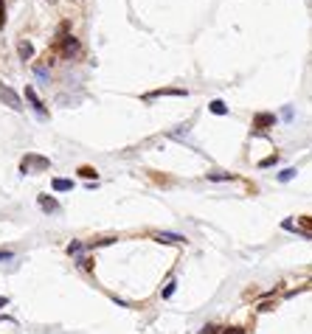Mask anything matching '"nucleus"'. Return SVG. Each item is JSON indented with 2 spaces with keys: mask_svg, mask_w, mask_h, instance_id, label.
Instances as JSON below:
<instances>
[{
  "mask_svg": "<svg viewBox=\"0 0 312 334\" xmlns=\"http://www.w3.org/2000/svg\"><path fill=\"white\" fill-rule=\"evenodd\" d=\"M51 166V160L42 155H25L23 160H20V171L23 174H31V169H48Z\"/></svg>",
  "mask_w": 312,
  "mask_h": 334,
  "instance_id": "f257e3e1",
  "label": "nucleus"
},
{
  "mask_svg": "<svg viewBox=\"0 0 312 334\" xmlns=\"http://www.w3.org/2000/svg\"><path fill=\"white\" fill-rule=\"evenodd\" d=\"M0 101H3L6 107H11L14 112H20V110H23V101H20V96H17L14 90L6 85V82H0Z\"/></svg>",
  "mask_w": 312,
  "mask_h": 334,
  "instance_id": "f03ea898",
  "label": "nucleus"
},
{
  "mask_svg": "<svg viewBox=\"0 0 312 334\" xmlns=\"http://www.w3.org/2000/svg\"><path fill=\"white\" fill-rule=\"evenodd\" d=\"M59 51H62L65 59H73V56L82 51V45H79L76 37H62V42H59Z\"/></svg>",
  "mask_w": 312,
  "mask_h": 334,
  "instance_id": "7ed1b4c3",
  "label": "nucleus"
},
{
  "mask_svg": "<svg viewBox=\"0 0 312 334\" xmlns=\"http://www.w3.org/2000/svg\"><path fill=\"white\" fill-rule=\"evenodd\" d=\"M276 124V115L273 112H259L256 118H253V132H267V129H270V126Z\"/></svg>",
  "mask_w": 312,
  "mask_h": 334,
  "instance_id": "20e7f679",
  "label": "nucleus"
},
{
  "mask_svg": "<svg viewBox=\"0 0 312 334\" xmlns=\"http://www.w3.org/2000/svg\"><path fill=\"white\" fill-rule=\"evenodd\" d=\"M25 99H28V104L34 107V112H37L39 118H48V110H45V104L39 101V96H37V90H34V87H25Z\"/></svg>",
  "mask_w": 312,
  "mask_h": 334,
  "instance_id": "39448f33",
  "label": "nucleus"
},
{
  "mask_svg": "<svg viewBox=\"0 0 312 334\" xmlns=\"http://www.w3.org/2000/svg\"><path fill=\"white\" fill-rule=\"evenodd\" d=\"M37 205L45 214H59V200H54L51 194H37Z\"/></svg>",
  "mask_w": 312,
  "mask_h": 334,
  "instance_id": "423d86ee",
  "label": "nucleus"
},
{
  "mask_svg": "<svg viewBox=\"0 0 312 334\" xmlns=\"http://www.w3.org/2000/svg\"><path fill=\"white\" fill-rule=\"evenodd\" d=\"M155 239L157 241H163V244H172V241H174V244H186V236H180V233H169V230H157V233H155Z\"/></svg>",
  "mask_w": 312,
  "mask_h": 334,
  "instance_id": "0eeeda50",
  "label": "nucleus"
},
{
  "mask_svg": "<svg viewBox=\"0 0 312 334\" xmlns=\"http://www.w3.org/2000/svg\"><path fill=\"white\" fill-rule=\"evenodd\" d=\"M163 96H186V90H180V87H160V90H155V93H147L144 99L152 101V99H163Z\"/></svg>",
  "mask_w": 312,
  "mask_h": 334,
  "instance_id": "6e6552de",
  "label": "nucleus"
},
{
  "mask_svg": "<svg viewBox=\"0 0 312 334\" xmlns=\"http://www.w3.org/2000/svg\"><path fill=\"white\" fill-rule=\"evenodd\" d=\"M205 180H211V183H234L236 174H234V171H208Z\"/></svg>",
  "mask_w": 312,
  "mask_h": 334,
  "instance_id": "1a4fd4ad",
  "label": "nucleus"
},
{
  "mask_svg": "<svg viewBox=\"0 0 312 334\" xmlns=\"http://www.w3.org/2000/svg\"><path fill=\"white\" fill-rule=\"evenodd\" d=\"M17 54H20V59L28 62V59L34 56V45L28 42V39H20V42H17Z\"/></svg>",
  "mask_w": 312,
  "mask_h": 334,
  "instance_id": "9d476101",
  "label": "nucleus"
},
{
  "mask_svg": "<svg viewBox=\"0 0 312 334\" xmlns=\"http://www.w3.org/2000/svg\"><path fill=\"white\" fill-rule=\"evenodd\" d=\"M51 188H54V191H70V188H73V180H68V177H54V180H51Z\"/></svg>",
  "mask_w": 312,
  "mask_h": 334,
  "instance_id": "9b49d317",
  "label": "nucleus"
},
{
  "mask_svg": "<svg viewBox=\"0 0 312 334\" xmlns=\"http://www.w3.org/2000/svg\"><path fill=\"white\" fill-rule=\"evenodd\" d=\"M76 174H79V177H85V180H90V183H96V180H99V171H96L93 166H79Z\"/></svg>",
  "mask_w": 312,
  "mask_h": 334,
  "instance_id": "f8f14e48",
  "label": "nucleus"
},
{
  "mask_svg": "<svg viewBox=\"0 0 312 334\" xmlns=\"http://www.w3.org/2000/svg\"><path fill=\"white\" fill-rule=\"evenodd\" d=\"M298 222H301V225H298V233L307 236V239H312V219L310 217H301Z\"/></svg>",
  "mask_w": 312,
  "mask_h": 334,
  "instance_id": "ddd939ff",
  "label": "nucleus"
},
{
  "mask_svg": "<svg viewBox=\"0 0 312 334\" xmlns=\"http://www.w3.org/2000/svg\"><path fill=\"white\" fill-rule=\"evenodd\" d=\"M174 292H177V281H174V275H172V278L166 281V287H163V292H160V298H163V301H169Z\"/></svg>",
  "mask_w": 312,
  "mask_h": 334,
  "instance_id": "4468645a",
  "label": "nucleus"
},
{
  "mask_svg": "<svg viewBox=\"0 0 312 334\" xmlns=\"http://www.w3.org/2000/svg\"><path fill=\"white\" fill-rule=\"evenodd\" d=\"M208 110L214 112V115H228V107H225V101H219V99H214L208 104Z\"/></svg>",
  "mask_w": 312,
  "mask_h": 334,
  "instance_id": "2eb2a0df",
  "label": "nucleus"
},
{
  "mask_svg": "<svg viewBox=\"0 0 312 334\" xmlns=\"http://www.w3.org/2000/svg\"><path fill=\"white\" fill-rule=\"evenodd\" d=\"M113 241H116V236H104V239H93L90 244H85V247H107Z\"/></svg>",
  "mask_w": 312,
  "mask_h": 334,
  "instance_id": "dca6fc26",
  "label": "nucleus"
},
{
  "mask_svg": "<svg viewBox=\"0 0 312 334\" xmlns=\"http://www.w3.org/2000/svg\"><path fill=\"white\" fill-rule=\"evenodd\" d=\"M76 267H79V270H85V272H90V270H93V258H79V261H76Z\"/></svg>",
  "mask_w": 312,
  "mask_h": 334,
  "instance_id": "f3484780",
  "label": "nucleus"
},
{
  "mask_svg": "<svg viewBox=\"0 0 312 334\" xmlns=\"http://www.w3.org/2000/svg\"><path fill=\"white\" fill-rule=\"evenodd\" d=\"M219 332H222V326H217V323H205L200 329V334H219Z\"/></svg>",
  "mask_w": 312,
  "mask_h": 334,
  "instance_id": "a211bd4d",
  "label": "nucleus"
},
{
  "mask_svg": "<svg viewBox=\"0 0 312 334\" xmlns=\"http://www.w3.org/2000/svg\"><path fill=\"white\" fill-rule=\"evenodd\" d=\"M293 177H296V169H284V171H279V183H290Z\"/></svg>",
  "mask_w": 312,
  "mask_h": 334,
  "instance_id": "6ab92c4d",
  "label": "nucleus"
},
{
  "mask_svg": "<svg viewBox=\"0 0 312 334\" xmlns=\"http://www.w3.org/2000/svg\"><path fill=\"white\" fill-rule=\"evenodd\" d=\"M219 334H248V329H242V326H222V332Z\"/></svg>",
  "mask_w": 312,
  "mask_h": 334,
  "instance_id": "aec40b11",
  "label": "nucleus"
},
{
  "mask_svg": "<svg viewBox=\"0 0 312 334\" xmlns=\"http://www.w3.org/2000/svg\"><path fill=\"white\" fill-rule=\"evenodd\" d=\"M279 163V155H270V157H265L262 163H259V169H267V166H276Z\"/></svg>",
  "mask_w": 312,
  "mask_h": 334,
  "instance_id": "412c9836",
  "label": "nucleus"
},
{
  "mask_svg": "<svg viewBox=\"0 0 312 334\" xmlns=\"http://www.w3.org/2000/svg\"><path fill=\"white\" fill-rule=\"evenodd\" d=\"M281 227H284V230H290V233H298V225L293 222V219H284V222H281Z\"/></svg>",
  "mask_w": 312,
  "mask_h": 334,
  "instance_id": "4be33fe9",
  "label": "nucleus"
},
{
  "mask_svg": "<svg viewBox=\"0 0 312 334\" xmlns=\"http://www.w3.org/2000/svg\"><path fill=\"white\" fill-rule=\"evenodd\" d=\"M273 306H276L273 301H259V306H256V309H259V312H270Z\"/></svg>",
  "mask_w": 312,
  "mask_h": 334,
  "instance_id": "5701e85b",
  "label": "nucleus"
},
{
  "mask_svg": "<svg viewBox=\"0 0 312 334\" xmlns=\"http://www.w3.org/2000/svg\"><path fill=\"white\" fill-rule=\"evenodd\" d=\"M6 25V0H0V28Z\"/></svg>",
  "mask_w": 312,
  "mask_h": 334,
  "instance_id": "b1692460",
  "label": "nucleus"
},
{
  "mask_svg": "<svg viewBox=\"0 0 312 334\" xmlns=\"http://www.w3.org/2000/svg\"><path fill=\"white\" fill-rule=\"evenodd\" d=\"M79 250H85L82 241H70V244H68V253H79Z\"/></svg>",
  "mask_w": 312,
  "mask_h": 334,
  "instance_id": "393cba45",
  "label": "nucleus"
},
{
  "mask_svg": "<svg viewBox=\"0 0 312 334\" xmlns=\"http://www.w3.org/2000/svg\"><path fill=\"white\" fill-rule=\"evenodd\" d=\"M14 256V253H11V250H0V261H8V258Z\"/></svg>",
  "mask_w": 312,
  "mask_h": 334,
  "instance_id": "a878e982",
  "label": "nucleus"
},
{
  "mask_svg": "<svg viewBox=\"0 0 312 334\" xmlns=\"http://www.w3.org/2000/svg\"><path fill=\"white\" fill-rule=\"evenodd\" d=\"M3 306H8V298L6 295H0V309H3Z\"/></svg>",
  "mask_w": 312,
  "mask_h": 334,
  "instance_id": "bb28decb",
  "label": "nucleus"
},
{
  "mask_svg": "<svg viewBox=\"0 0 312 334\" xmlns=\"http://www.w3.org/2000/svg\"><path fill=\"white\" fill-rule=\"evenodd\" d=\"M48 3H54V0H48Z\"/></svg>",
  "mask_w": 312,
  "mask_h": 334,
  "instance_id": "cd10ccee",
  "label": "nucleus"
}]
</instances>
